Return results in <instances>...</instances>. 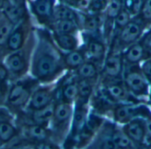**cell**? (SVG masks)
Returning a JSON list of instances; mask_svg holds the SVG:
<instances>
[{"instance_id": "cell-31", "label": "cell", "mask_w": 151, "mask_h": 149, "mask_svg": "<svg viewBox=\"0 0 151 149\" xmlns=\"http://www.w3.org/2000/svg\"><path fill=\"white\" fill-rule=\"evenodd\" d=\"M9 74L10 72L6 68L5 64L4 65L0 63V84H5V82L9 77Z\"/></svg>"}, {"instance_id": "cell-41", "label": "cell", "mask_w": 151, "mask_h": 149, "mask_svg": "<svg viewBox=\"0 0 151 149\" xmlns=\"http://www.w3.org/2000/svg\"><path fill=\"white\" fill-rule=\"evenodd\" d=\"M4 5V0H0V8Z\"/></svg>"}, {"instance_id": "cell-29", "label": "cell", "mask_w": 151, "mask_h": 149, "mask_svg": "<svg viewBox=\"0 0 151 149\" xmlns=\"http://www.w3.org/2000/svg\"><path fill=\"white\" fill-rule=\"evenodd\" d=\"M129 21V15L127 12L121 11L116 16V22L119 27H125Z\"/></svg>"}, {"instance_id": "cell-17", "label": "cell", "mask_w": 151, "mask_h": 149, "mask_svg": "<svg viewBox=\"0 0 151 149\" xmlns=\"http://www.w3.org/2000/svg\"><path fill=\"white\" fill-rule=\"evenodd\" d=\"M127 132L128 136L135 141L140 142L143 139V135H144L143 129L140 125V124H138L136 122L131 123L127 125Z\"/></svg>"}, {"instance_id": "cell-13", "label": "cell", "mask_w": 151, "mask_h": 149, "mask_svg": "<svg viewBox=\"0 0 151 149\" xmlns=\"http://www.w3.org/2000/svg\"><path fill=\"white\" fill-rule=\"evenodd\" d=\"M55 38L58 45L65 50H73L76 46V39L71 34L65 33H57L55 35Z\"/></svg>"}, {"instance_id": "cell-8", "label": "cell", "mask_w": 151, "mask_h": 149, "mask_svg": "<svg viewBox=\"0 0 151 149\" xmlns=\"http://www.w3.org/2000/svg\"><path fill=\"white\" fill-rule=\"evenodd\" d=\"M25 135L27 137V140L35 143L45 141L49 136L45 126L36 124L27 125L25 128Z\"/></svg>"}, {"instance_id": "cell-36", "label": "cell", "mask_w": 151, "mask_h": 149, "mask_svg": "<svg viewBox=\"0 0 151 149\" xmlns=\"http://www.w3.org/2000/svg\"><path fill=\"white\" fill-rule=\"evenodd\" d=\"M145 130H146V133L148 134V136L151 138V121H147L146 122Z\"/></svg>"}, {"instance_id": "cell-39", "label": "cell", "mask_w": 151, "mask_h": 149, "mask_svg": "<svg viewBox=\"0 0 151 149\" xmlns=\"http://www.w3.org/2000/svg\"><path fill=\"white\" fill-rule=\"evenodd\" d=\"M89 0H81V2H80V5L82 7V8H87L88 6V4H89V2H88Z\"/></svg>"}, {"instance_id": "cell-4", "label": "cell", "mask_w": 151, "mask_h": 149, "mask_svg": "<svg viewBox=\"0 0 151 149\" xmlns=\"http://www.w3.org/2000/svg\"><path fill=\"white\" fill-rule=\"evenodd\" d=\"M27 34V28L24 22H19V25L12 28L7 42V50L10 52H15L20 50L26 41V36Z\"/></svg>"}, {"instance_id": "cell-28", "label": "cell", "mask_w": 151, "mask_h": 149, "mask_svg": "<svg viewBox=\"0 0 151 149\" xmlns=\"http://www.w3.org/2000/svg\"><path fill=\"white\" fill-rule=\"evenodd\" d=\"M108 92L114 99H121L124 96V91L119 85H111L108 87Z\"/></svg>"}, {"instance_id": "cell-18", "label": "cell", "mask_w": 151, "mask_h": 149, "mask_svg": "<svg viewBox=\"0 0 151 149\" xmlns=\"http://www.w3.org/2000/svg\"><path fill=\"white\" fill-rule=\"evenodd\" d=\"M53 15L57 19V20H73L75 21V14L74 12L65 6H58L54 8L53 11Z\"/></svg>"}, {"instance_id": "cell-27", "label": "cell", "mask_w": 151, "mask_h": 149, "mask_svg": "<svg viewBox=\"0 0 151 149\" xmlns=\"http://www.w3.org/2000/svg\"><path fill=\"white\" fill-rule=\"evenodd\" d=\"M78 93L82 98H87L91 93V86L87 80H82L78 84Z\"/></svg>"}, {"instance_id": "cell-14", "label": "cell", "mask_w": 151, "mask_h": 149, "mask_svg": "<svg viewBox=\"0 0 151 149\" xmlns=\"http://www.w3.org/2000/svg\"><path fill=\"white\" fill-rule=\"evenodd\" d=\"M72 113V109L69 104L67 103H60L58 104L54 108L53 117L58 123H64L70 117Z\"/></svg>"}, {"instance_id": "cell-12", "label": "cell", "mask_w": 151, "mask_h": 149, "mask_svg": "<svg viewBox=\"0 0 151 149\" xmlns=\"http://www.w3.org/2000/svg\"><path fill=\"white\" fill-rule=\"evenodd\" d=\"M127 85L135 92L141 93L146 88V84L142 76L138 73H130L127 77Z\"/></svg>"}, {"instance_id": "cell-24", "label": "cell", "mask_w": 151, "mask_h": 149, "mask_svg": "<svg viewBox=\"0 0 151 149\" xmlns=\"http://www.w3.org/2000/svg\"><path fill=\"white\" fill-rule=\"evenodd\" d=\"M112 143L115 148H127L130 145V140L127 136L123 133L118 132L114 134L112 138Z\"/></svg>"}, {"instance_id": "cell-35", "label": "cell", "mask_w": 151, "mask_h": 149, "mask_svg": "<svg viewBox=\"0 0 151 149\" xmlns=\"http://www.w3.org/2000/svg\"><path fill=\"white\" fill-rule=\"evenodd\" d=\"M87 28L89 30H94L97 28V21L95 18H92L90 20H88V21L87 22Z\"/></svg>"}, {"instance_id": "cell-6", "label": "cell", "mask_w": 151, "mask_h": 149, "mask_svg": "<svg viewBox=\"0 0 151 149\" xmlns=\"http://www.w3.org/2000/svg\"><path fill=\"white\" fill-rule=\"evenodd\" d=\"M4 12L8 20L15 24L20 21L25 13V9L22 3L19 0L10 1L4 7Z\"/></svg>"}, {"instance_id": "cell-40", "label": "cell", "mask_w": 151, "mask_h": 149, "mask_svg": "<svg viewBox=\"0 0 151 149\" xmlns=\"http://www.w3.org/2000/svg\"><path fill=\"white\" fill-rule=\"evenodd\" d=\"M147 44H148V45L150 46L151 48V36L149 37V39H148V42H147Z\"/></svg>"}, {"instance_id": "cell-9", "label": "cell", "mask_w": 151, "mask_h": 149, "mask_svg": "<svg viewBox=\"0 0 151 149\" xmlns=\"http://www.w3.org/2000/svg\"><path fill=\"white\" fill-rule=\"evenodd\" d=\"M33 10L38 18L42 20L48 19L53 14V0H35Z\"/></svg>"}, {"instance_id": "cell-23", "label": "cell", "mask_w": 151, "mask_h": 149, "mask_svg": "<svg viewBox=\"0 0 151 149\" xmlns=\"http://www.w3.org/2000/svg\"><path fill=\"white\" fill-rule=\"evenodd\" d=\"M78 73L83 78H91L96 76V69L95 66L91 63H82L78 70Z\"/></svg>"}, {"instance_id": "cell-26", "label": "cell", "mask_w": 151, "mask_h": 149, "mask_svg": "<svg viewBox=\"0 0 151 149\" xmlns=\"http://www.w3.org/2000/svg\"><path fill=\"white\" fill-rule=\"evenodd\" d=\"M131 108L128 107L119 108L116 111V118L119 122H125L131 116Z\"/></svg>"}, {"instance_id": "cell-3", "label": "cell", "mask_w": 151, "mask_h": 149, "mask_svg": "<svg viewBox=\"0 0 151 149\" xmlns=\"http://www.w3.org/2000/svg\"><path fill=\"white\" fill-rule=\"evenodd\" d=\"M9 72L21 76L27 70V58L23 50H18L10 53L4 62Z\"/></svg>"}, {"instance_id": "cell-10", "label": "cell", "mask_w": 151, "mask_h": 149, "mask_svg": "<svg viewBox=\"0 0 151 149\" xmlns=\"http://www.w3.org/2000/svg\"><path fill=\"white\" fill-rule=\"evenodd\" d=\"M142 29L141 27L134 22H128L121 32L120 38L124 43H131L134 41L140 35Z\"/></svg>"}, {"instance_id": "cell-21", "label": "cell", "mask_w": 151, "mask_h": 149, "mask_svg": "<svg viewBox=\"0 0 151 149\" xmlns=\"http://www.w3.org/2000/svg\"><path fill=\"white\" fill-rule=\"evenodd\" d=\"M88 52L90 56L94 59H101L104 52V45L96 41H92L88 44Z\"/></svg>"}, {"instance_id": "cell-32", "label": "cell", "mask_w": 151, "mask_h": 149, "mask_svg": "<svg viewBox=\"0 0 151 149\" xmlns=\"http://www.w3.org/2000/svg\"><path fill=\"white\" fill-rule=\"evenodd\" d=\"M142 13L144 18L151 19V0H147L143 8H142Z\"/></svg>"}, {"instance_id": "cell-2", "label": "cell", "mask_w": 151, "mask_h": 149, "mask_svg": "<svg viewBox=\"0 0 151 149\" xmlns=\"http://www.w3.org/2000/svg\"><path fill=\"white\" fill-rule=\"evenodd\" d=\"M34 84L30 80L19 81L15 83L8 92L7 103L14 108H22L27 105L32 95V86Z\"/></svg>"}, {"instance_id": "cell-19", "label": "cell", "mask_w": 151, "mask_h": 149, "mask_svg": "<svg viewBox=\"0 0 151 149\" xmlns=\"http://www.w3.org/2000/svg\"><path fill=\"white\" fill-rule=\"evenodd\" d=\"M55 28L57 30V33L71 34L76 29L75 21L68 20H59L57 21L55 25Z\"/></svg>"}, {"instance_id": "cell-7", "label": "cell", "mask_w": 151, "mask_h": 149, "mask_svg": "<svg viewBox=\"0 0 151 149\" xmlns=\"http://www.w3.org/2000/svg\"><path fill=\"white\" fill-rule=\"evenodd\" d=\"M30 118L32 121V124H41V125H46L50 120L53 117L54 114V107L50 103V105L35 110H30Z\"/></svg>"}, {"instance_id": "cell-22", "label": "cell", "mask_w": 151, "mask_h": 149, "mask_svg": "<svg viewBox=\"0 0 151 149\" xmlns=\"http://www.w3.org/2000/svg\"><path fill=\"white\" fill-rule=\"evenodd\" d=\"M142 54H143V49L142 45L135 44L128 50L127 53V59L130 62H137L142 59Z\"/></svg>"}, {"instance_id": "cell-30", "label": "cell", "mask_w": 151, "mask_h": 149, "mask_svg": "<svg viewBox=\"0 0 151 149\" xmlns=\"http://www.w3.org/2000/svg\"><path fill=\"white\" fill-rule=\"evenodd\" d=\"M119 10H120V2H119V0H114V1H112L111 3L108 13H109L110 16L116 18V16L119 12Z\"/></svg>"}, {"instance_id": "cell-1", "label": "cell", "mask_w": 151, "mask_h": 149, "mask_svg": "<svg viewBox=\"0 0 151 149\" xmlns=\"http://www.w3.org/2000/svg\"><path fill=\"white\" fill-rule=\"evenodd\" d=\"M58 70V62L55 57L48 52L45 44H38L33 56L32 74L35 80L49 81Z\"/></svg>"}, {"instance_id": "cell-38", "label": "cell", "mask_w": 151, "mask_h": 149, "mask_svg": "<svg viewBox=\"0 0 151 149\" xmlns=\"http://www.w3.org/2000/svg\"><path fill=\"white\" fill-rule=\"evenodd\" d=\"M7 20V18H6V16H5V14H4V12H1L0 11V27Z\"/></svg>"}, {"instance_id": "cell-33", "label": "cell", "mask_w": 151, "mask_h": 149, "mask_svg": "<svg viewBox=\"0 0 151 149\" xmlns=\"http://www.w3.org/2000/svg\"><path fill=\"white\" fill-rule=\"evenodd\" d=\"M142 69L144 74L147 76V77L151 80V60H147L143 66H142Z\"/></svg>"}, {"instance_id": "cell-37", "label": "cell", "mask_w": 151, "mask_h": 149, "mask_svg": "<svg viewBox=\"0 0 151 149\" xmlns=\"http://www.w3.org/2000/svg\"><path fill=\"white\" fill-rule=\"evenodd\" d=\"M5 92H6L5 84H0V100L4 96Z\"/></svg>"}, {"instance_id": "cell-42", "label": "cell", "mask_w": 151, "mask_h": 149, "mask_svg": "<svg viewBox=\"0 0 151 149\" xmlns=\"http://www.w3.org/2000/svg\"><path fill=\"white\" fill-rule=\"evenodd\" d=\"M4 142H3V140H2V139L0 138V148H1V146H2V144H3Z\"/></svg>"}, {"instance_id": "cell-25", "label": "cell", "mask_w": 151, "mask_h": 149, "mask_svg": "<svg viewBox=\"0 0 151 149\" xmlns=\"http://www.w3.org/2000/svg\"><path fill=\"white\" fill-rule=\"evenodd\" d=\"M77 94H78V86H76L75 84H67L63 90L64 99L68 101L73 100L76 97Z\"/></svg>"}, {"instance_id": "cell-16", "label": "cell", "mask_w": 151, "mask_h": 149, "mask_svg": "<svg viewBox=\"0 0 151 149\" xmlns=\"http://www.w3.org/2000/svg\"><path fill=\"white\" fill-rule=\"evenodd\" d=\"M12 28L13 23L8 20L0 27V53L7 50V42Z\"/></svg>"}, {"instance_id": "cell-34", "label": "cell", "mask_w": 151, "mask_h": 149, "mask_svg": "<svg viewBox=\"0 0 151 149\" xmlns=\"http://www.w3.org/2000/svg\"><path fill=\"white\" fill-rule=\"evenodd\" d=\"M142 0H134V5H133L131 12L134 14L138 13L140 10L142 9Z\"/></svg>"}, {"instance_id": "cell-11", "label": "cell", "mask_w": 151, "mask_h": 149, "mask_svg": "<svg viewBox=\"0 0 151 149\" xmlns=\"http://www.w3.org/2000/svg\"><path fill=\"white\" fill-rule=\"evenodd\" d=\"M18 132L13 124L7 119H0V138L3 142H8L12 140Z\"/></svg>"}, {"instance_id": "cell-15", "label": "cell", "mask_w": 151, "mask_h": 149, "mask_svg": "<svg viewBox=\"0 0 151 149\" xmlns=\"http://www.w3.org/2000/svg\"><path fill=\"white\" fill-rule=\"evenodd\" d=\"M105 71L111 76H117L121 71V60L119 56H110L105 62Z\"/></svg>"}, {"instance_id": "cell-5", "label": "cell", "mask_w": 151, "mask_h": 149, "mask_svg": "<svg viewBox=\"0 0 151 149\" xmlns=\"http://www.w3.org/2000/svg\"><path fill=\"white\" fill-rule=\"evenodd\" d=\"M52 101V92L48 88H39L32 92L27 103L29 110L42 108L50 105Z\"/></svg>"}, {"instance_id": "cell-20", "label": "cell", "mask_w": 151, "mask_h": 149, "mask_svg": "<svg viewBox=\"0 0 151 149\" xmlns=\"http://www.w3.org/2000/svg\"><path fill=\"white\" fill-rule=\"evenodd\" d=\"M84 58L82 54L79 52L73 51L65 57V63L67 66L71 68H75L78 66H81L83 63Z\"/></svg>"}]
</instances>
